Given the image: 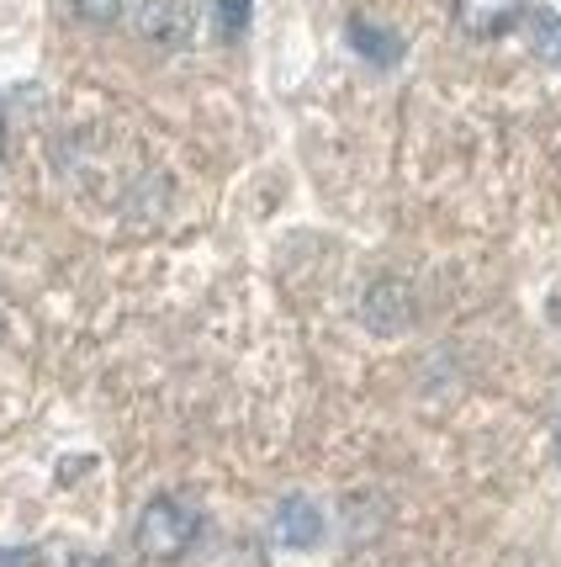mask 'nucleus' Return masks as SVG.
<instances>
[{
	"instance_id": "12",
	"label": "nucleus",
	"mask_w": 561,
	"mask_h": 567,
	"mask_svg": "<svg viewBox=\"0 0 561 567\" xmlns=\"http://www.w3.org/2000/svg\"><path fill=\"white\" fill-rule=\"evenodd\" d=\"M0 159H6V112H0Z\"/></svg>"
},
{
	"instance_id": "11",
	"label": "nucleus",
	"mask_w": 561,
	"mask_h": 567,
	"mask_svg": "<svg viewBox=\"0 0 561 567\" xmlns=\"http://www.w3.org/2000/svg\"><path fill=\"white\" fill-rule=\"evenodd\" d=\"M70 567H117V563H112V557H74Z\"/></svg>"
},
{
	"instance_id": "5",
	"label": "nucleus",
	"mask_w": 561,
	"mask_h": 567,
	"mask_svg": "<svg viewBox=\"0 0 561 567\" xmlns=\"http://www.w3.org/2000/svg\"><path fill=\"white\" fill-rule=\"evenodd\" d=\"M270 530H276V542L292 546V551H313L323 542V509H318L313 498L302 494H287L276 504V519H270Z\"/></svg>"
},
{
	"instance_id": "8",
	"label": "nucleus",
	"mask_w": 561,
	"mask_h": 567,
	"mask_svg": "<svg viewBox=\"0 0 561 567\" xmlns=\"http://www.w3.org/2000/svg\"><path fill=\"white\" fill-rule=\"evenodd\" d=\"M254 22V0H212V38L218 43H239Z\"/></svg>"
},
{
	"instance_id": "3",
	"label": "nucleus",
	"mask_w": 561,
	"mask_h": 567,
	"mask_svg": "<svg viewBox=\"0 0 561 567\" xmlns=\"http://www.w3.org/2000/svg\"><path fill=\"white\" fill-rule=\"evenodd\" d=\"M450 17L466 38L492 43V38H503L524 22V0H450Z\"/></svg>"
},
{
	"instance_id": "2",
	"label": "nucleus",
	"mask_w": 561,
	"mask_h": 567,
	"mask_svg": "<svg viewBox=\"0 0 561 567\" xmlns=\"http://www.w3.org/2000/svg\"><path fill=\"white\" fill-rule=\"evenodd\" d=\"M361 323H366L371 334H403V329L414 323V292H408V281L382 276L376 287H366V297H361Z\"/></svg>"
},
{
	"instance_id": "9",
	"label": "nucleus",
	"mask_w": 561,
	"mask_h": 567,
	"mask_svg": "<svg viewBox=\"0 0 561 567\" xmlns=\"http://www.w3.org/2000/svg\"><path fill=\"white\" fill-rule=\"evenodd\" d=\"M123 6L127 0H74V17L91 22V27H112L117 17H123Z\"/></svg>"
},
{
	"instance_id": "7",
	"label": "nucleus",
	"mask_w": 561,
	"mask_h": 567,
	"mask_svg": "<svg viewBox=\"0 0 561 567\" xmlns=\"http://www.w3.org/2000/svg\"><path fill=\"white\" fill-rule=\"evenodd\" d=\"M524 22H530V49H536V59L551 64V70H561V17L551 6H536V11H524Z\"/></svg>"
},
{
	"instance_id": "13",
	"label": "nucleus",
	"mask_w": 561,
	"mask_h": 567,
	"mask_svg": "<svg viewBox=\"0 0 561 567\" xmlns=\"http://www.w3.org/2000/svg\"><path fill=\"white\" fill-rule=\"evenodd\" d=\"M557 456H561V430H557Z\"/></svg>"
},
{
	"instance_id": "4",
	"label": "nucleus",
	"mask_w": 561,
	"mask_h": 567,
	"mask_svg": "<svg viewBox=\"0 0 561 567\" xmlns=\"http://www.w3.org/2000/svg\"><path fill=\"white\" fill-rule=\"evenodd\" d=\"M344 43H350V53L361 59V64H371V70H397L403 64V53H408V43L392 32V27L371 22V17H350L344 22Z\"/></svg>"
},
{
	"instance_id": "1",
	"label": "nucleus",
	"mask_w": 561,
	"mask_h": 567,
	"mask_svg": "<svg viewBox=\"0 0 561 567\" xmlns=\"http://www.w3.org/2000/svg\"><path fill=\"white\" fill-rule=\"evenodd\" d=\"M196 536H201V515L175 494H154L144 504L138 525H133V546L148 563H180L196 546Z\"/></svg>"
},
{
	"instance_id": "10",
	"label": "nucleus",
	"mask_w": 561,
	"mask_h": 567,
	"mask_svg": "<svg viewBox=\"0 0 561 567\" xmlns=\"http://www.w3.org/2000/svg\"><path fill=\"white\" fill-rule=\"evenodd\" d=\"M38 563H43L38 546H6V551H0V567H38Z\"/></svg>"
},
{
	"instance_id": "6",
	"label": "nucleus",
	"mask_w": 561,
	"mask_h": 567,
	"mask_svg": "<svg viewBox=\"0 0 561 567\" xmlns=\"http://www.w3.org/2000/svg\"><path fill=\"white\" fill-rule=\"evenodd\" d=\"M138 38L154 49H186L191 43V11L180 0H148L138 11Z\"/></svg>"
}]
</instances>
